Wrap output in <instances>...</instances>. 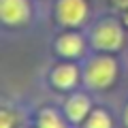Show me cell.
Masks as SVG:
<instances>
[{
  "mask_svg": "<svg viewBox=\"0 0 128 128\" xmlns=\"http://www.w3.org/2000/svg\"><path fill=\"white\" fill-rule=\"evenodd\" d=\"M115 70H118V66H115V62L111 58H105V56L94 58L90 64H88L86 81L90 83L92 88H107V86L113 83Z\"/></svg>",
  "mask_w": 128,
  "mask_h": 128,
  "instance_id": "1",
  "label": "cell"
},
{
  "mask_svg": "<svg viewBox=\"0 0 128 128\" xmlns=\"http://www.w3.org/2000/svg\"><path fill=\"white\" fill-rule=\"evenodd\" d=\"M92 41L98 49H107V51L120 49L124 45V30L115 22H102L94 28Z\"/></svg>",
  "mask_w": 128,
  "mask_h": 128,
  "instance_id": "2",
  "label": "cell"
},
{
  "mask_svg": "<svg viewBox=\"0 0 128 128\" xmlns=\"http://www.w3.org/2000/svg\"><path fill=\"white\" fill-rule=\"evenodd\" d=\"M56 15L64 26H79L88 17V2L86 0H58Z\"/></svg>",
  "mask_w": 128,
  "mask_h": 128,
  "instance_id": "3",
  "label": "cell"
},
{
  "mask_svg": "<svg viewBox=\"0 0 128 128\" xmlns=\"http://www.w3.org/2000/svg\"><path fill=\"white\" fill-rule=\"evenodd\" d=\"M0 15L9 26H19L30 17V2L28 0H0Z\"/></svg>",
  "mask_w": 128,
  "mask_h": 128,
  "instance_id": "4",
  "label": "cell"
},
{
  "mask_svg": "<svg viewBox=\"0 0 128 128\" xmlns=\"http://www.w3.org/2000/svg\"><path fill=\"white\" fill-rule=\"evenodd\" d=\"M56 47H58V51L62 56H66V58H75V56H79L81 49H83V38L79 36V34L68 32V34H62V36L58 38Z\"/></svg>",
  "mask_w": 128,
  "mask_h": 128,
  "instance_id": "5",
  "label": "cell"
},
{
  "mask_svg": "<svg viewBox=\"0 0 128 128\" xmlns=\"http://www.w3.org/2000/svg\"><path fill=\"white\" fill-rule=\"evenodd\" d=\"M54 83L58 88H73L77 83V68L73 64H64V66H58L54 70Z\"/></svg>",
  "mask_w": 128,
  "mask_h": 128,
  "instance_id": "6",
  "label": "cell"
},
{
  "mask_svg": "<svg viewBox=\"0 0 128 128\" xmlns=\"http://www.w3.org/2000/svg\"><path fill=\"white\" fill-rule=\"evenodd\" d=\"M88 109H90V100H88L83 94L73 96V98L66 102V113H68V118L73 120V122L83 120V115L88 113Z\"/></svg>",
  "mask_w": 128,
  "mask_h": 128,
  "instance_id": "7",
  "label": "cell"
},
{
  "mask_svg": "<svg viewBox=\"0 0 128 128\" xmlns=\"http://www.w3.org/2000/svg\"><path fill=\"white\" fill-rule=\"evenodd\" d=\"M88 128H111V120L105 111H94L88 120Z\"/></svg>",
  "mask_w": 128,
  "mask_h": 128,
  "instance_id": "8",
  "label": "cell"
},
{
  "mask_svg": "<svg viewBox=\"0 0 128 128\" xmlns=\"http://www.w3.org/2000/svg\"><path fill=\"white\" fill-rule=\"evenodd\" d=\"M38 128H64V124L60 122V118L54 113V111H43Z\"/></svg>",
  "mask_w": 128,
  "mask_h": 128,
  "instance_id": "9",
  "label": "cell"
},
{
  "mask_svg": "<svg viewBox=\"0 0 128 128\" xmlns=\"http://www.w3.org/2000/svg\"><path fill=\"white\" fill-rule=\"evenodd\" d=\"M11 122H13L11 113H9V111H2V126H0V128H11Z\"/></svg>",
  "mask_w": 128,
  "mask_h": 128,
  "instance_id": "10",
  "label": "cell"
},
{
  "mask_svg": "<svg viewBox=\"0 0 128 128\" xmlns=\"http://www.w3.org/2000/svg\"><path fill=\"white\" fill-rule=\"evenodd\" d=\"M115 6H120L122 11H128V0H111Z\"/></svg>",
  "mask_w": 128,
  "mask_h": 128,
  "instance_id": "11",
  "label": "cell"
},
{
  "mask_svg": "<svg viewBox=\"0 0 128 128\" xmlns=\"http://www.w3.org/2000/svg\"><path fill=\"white\" fill-rule=\"evenodd\" d=\"M124 19H126V24H128V11H124Z\"/></svg>",
  "mask_w": 128,
  "mask_h": 128,
  "instance_id": "12",
  "label": "cell"
},
{
  "mask_svg": "<svg viewBox=\"0 0 128 128\" xmlns=\"http://www.w3.org/2000/svg\"><path fill=\"white\" fill-rule=\"evenodd\" d=\"M126 124H128V109H126Z\"/></svg>",
  "mask_w": 128,
  "mask_h": 128,
  "instance_id": "13",
  "label": "cell"
}]
</instances>
